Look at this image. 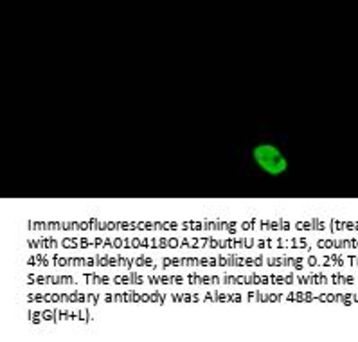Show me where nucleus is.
<instances>
[{"instance_id":"obj_1","label":"nucleus","mask_w":358,"mask_h":342,"mask_svg":"<svg viewBox=\"0 0 358 342\" xmlns=\"http://www.w3.org/2000/svg\"><path fill=\"white\" fill-rule=\"evenodd\" d=\"M252 159L257 168L262 169L263 173L270 175V177H279V175L288 171L287 157L282 155V152L275 144L262 143L254 146Z\"/></svg>"}]
</instances>
